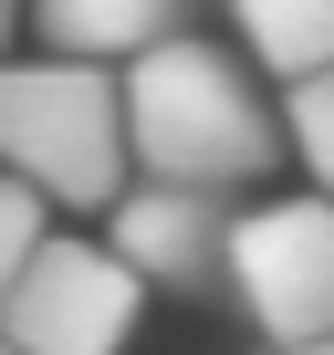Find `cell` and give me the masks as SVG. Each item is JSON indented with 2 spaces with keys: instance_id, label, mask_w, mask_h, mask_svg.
<instances>
[{
  "instance_id": "8fae6325",
  "label": "cell",
  "mask_w": 334,
  "mask_h": 355,
  "mask_svg": "<svg viewBox=\"0 0 334 355\" xmlns=\"http://www.w3.org/2000/svg\"><path fill=\"white\" fill-rule=\"evenodd\" d=\"M303 355H334V345H303Z\"/></svg>"
},
{
  "instance_id": "3957f363",
  "label": "cell",
  "mask_w": 334,
  "mask_h": 355,
  "mask_svg": "<svg viewBox=\"0 0 334 355\" xmlns=\"http://www.w3.org/2000/svg\"><path fill=\"white\" fill-rule=\"evenodd\" d=\"M230 303L282 345H334V199H272L240 220L230 251Z\"/></svg>"
},
{
  "instance_id": "5b68a950",
  "label": "cell",
  "mask_w": 334,
  "mask_h": 355,
  "mask_svg": "<svg viewBox=\"0 0 334 355\" xmlns=\"http://www.w3.org/2000/svg\"><path fill=\"white\" fill-rule=\"evenodd\" d=\"M230 251L240 220L230 199H188V189H125L115 209V261L157 293H188V303H230Z\"/></svg>"
},
{
  "instance_id": "52a82bcc",
  "label": "cell",
  "mask_w": 334,
  "mask_h": 355,
  "mask_svg": "<svg viewBox=\"0 0 334 355\" xmlns=\"http://www.w3.org/2000/svg\"><path fill=\"white\" fill-rule=\"evenodd\" d=\"M240 42L282 84H324L334 73V0H240Z\"/></svg>"
},
{
  "instance_id": "9c48e42d",
  "label": "cell",
  "mask_w": 334,
  "mask_h": 355,
  "mask_svg": "<svg viewBox=\"0 0 334 355\" xmlns=\"http://www.w3.org/2000/svg\"><path fill=\"white\" fill-rule=\"evenodd\" d=\"M282 136L303 146V167L334 189V73H324V84H292V105H282Z\"/></svg>"
},
{
  "instance_id": "7a4b0ae2",
  "label": "cell",
  "mask_w": 334,
  "mask_h": 355,
  "mask_svg": "<svg viewBox=\"0 0 334 355\" xmlns=\"http://www.w3.org/2000/svg\"><path fill=\"white\" fill-rule=\"evenodd\" d=\"M125 73L0 63V167L63 209H125Z\"/></svg>"
},
{
  "instance_id": "30bf717a",
  "label": "cell",
  "mask_w": 334,
  "mask_h": 355,
  "mask_svg": "<svg viewBox=\"0 0 334 355\" xmlns=\"http://www.w3.org/2000/svg\"><path fill=\"white\" fill-rule=\"evenodd\" d=\"M0 42H11V11H0Z\"/></svg>"
},
{
  "instance_id": "ba28073f",
  "label": "cell",
  "mask_w": 334,
  "mask_h": 355,
  "mask_svg": "<svg viewBox=\"0 0 334 355\" xmlns=\"http://www.w3.org/2000/svg\"><path fill=\"white\" fill-rule=\"evenodd\" d=\"M42 189H21V178H0V303H11L21 293V272L42 261Z\"/></svg>"
},
{
  "instance_id": "8992f818",
  "label": "cell",
  "mask_w": 334,
  "mask_h": 355,
  "mask_svg": "<svg viewBox=\"0 0 334 355\" xmlns=\"http://www.w3.org/2000/svg\"><path fill=\"white\" fill-rule=\"evenodd\" d=\"M42 42L63 63H94V53L146 63V53L178 42V11H146V0H53V11H42Z\"/></svg>"
},
{
  "instance_id": "6da1fadb",
  "label": "cell",
  "mask_w": 334,
  "mask_h": 355,
  "mask_svg": "<svg viewBox=\"0 0 334 355\" xmlns=\"http://www.w3.org/2000/svg\"><path fill=\"white\" fill-rule=\"evenodd\" d=\"M125 146H136V167H146V189L230 199V189H261L292 136L272 125V105L251 94V73H240L220 42L178 32L167 53L125 63Z\"/></svg>"
},
{
  "instance_id": "7c38bea8",
  "label": "cell",
  "mask_w": 334,
  "mask_h": 355,
  "mask_svg": "<svg viewBox=\"0 0 334 355\" xmlns=\"http://www.w3.org/2000/svg\"><path fill=\"white\" fill-rule=\"evenodd\" d=\"M0 355H11V334H0Z\"/></svg>"
},
{
  "instance_id": "277c9868",
  "label": "cell",
  "mask_w": 334,
  "mask_h": 355,
  "mask_svg": "<svg viewBox=\"0 0 334 355\" xmlns=\"http://www.w3.org/2000/svg\"><path fill=\"white\" fill-rule=\"evenodd\" d=\"M146 313V282L115 261V241H42V261L21 272V293L0 303L11 355H125Z\"/></svg>"
}]
</instances>
